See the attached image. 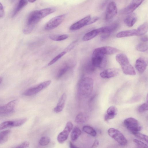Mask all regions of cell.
Wrapping results in <instances>:
<instances>
[{
	"instance_id": "d590c367",
	"label": "cell",
	"mask_w": 148,
	"mask_h": 148,
	"mask_svg": "<svg viewBox=\"0 0 148 148\" xmlns=\"http://www.w3.org/2000/svg\"><path fill=\"white\" fill-rule=\"evenodd\" d=\"M50 142V138L47 136H43L40 139L39 144L42 146H45L49 144Z\"/></svg>"
},
{
	"instance_id": "8d00e7d4",
	"label": "cell",
	"mask_w": 148,
	"mask_h": 148,
	"mask_svg": "<svg viewBox=\"0 0 148 148\" xmlns=\"http://www.w3.org/2000/svg\"><path fill=\"white\" fill-rule=\"evenodd\" d=\"M133 141L138 147L145 148L148 147L147 144L137 139H134Z\"/></svg>"
},
{
	"instance_id": "6da1fadb",
	"label": "cell",
	"mask_w": 148,
	"mask_h": 148,
	"mask_svg": "<svg viewBox=\"0 0 148 148\" xmlns=\"http://www.w3.org/2000/svg\"><path fill=\"white\" fill-rule=\"evenodd\" d=\"M93 79L89 77H85L80 80L78 87V93L82 97L86 98L91 94L93 87Z\"/></svg>"
},
{
	"instance_id": "2e32d148",
	"label": "cell",
	"mask_w": 148,
	"mask_h": 148,
	"mask_svg": "<svg viewBox=\"0 0 148 148\" xmlns=\"http://www.w3.org/2000/svg\"><path fill=\"white\" fill-rule=\"evenodd\" d=\"M147 65V60L145 58L143 57L138 58L135 64V68L140 73H143L144 72Z\"/></svg>"
},
{
	"instance_id": "484cf974",
	"label": "cell",
	"mask_w": 148,
	"mask_h": 148,
	"mask_svg": "<svg viewBox=\"0 0 148 148\" xmlns=\"http://www.w3.org/2000/svg\"><path fill=\"white\" fill-rule=\"evenodd\" d=\"M99 33L97 29L93 30L86 34L83 36L82 40L84 41L90 40L97 36Z\"/></svg>"
},
{
	"instance_id": "60d3db41",
	"label": "cell",
	"mask_w": 148,
	"mask_h": 148,
	"mask_svg": "<svg viewBox=\"0 0 148 148\" xmlns=\"http://www.w3.org/2000/svg\"><path fill=\"white\" fill-rule=\"evenodd\" d=\"M76 43V41H75L70 44L68 47L66 49V50L67 51L72 49L75 46Z\"/></svg>"
},
{
	"instance_id": "7c38bea8",
	"label": "cell",
	"mask_w": 148,
	"mask_h": 148,
	"mask_svg": "<svg viewBox=\"0 0 148 148\" xmlns=\"http://www.w3.org/2000/svg\"><path fill=\"white\" fill-rule=\"evenodd\" d=\"M144 0H132L129 5L120 12L122 14H129L132 12L139 7Z\"/></svg>"
},
{
	"instance_id": "ac0fdd59",
	"label": "cell",
	"mask_w": 148,
	"mask_h": 148,
	"mask_svg": "<svg viewBox=\"0 0 148 148\" xmlns=\"http://www.w3.org/2000/svg\"><path fill=\"white\" fill-rule=\"evenodd\" d=\"M119 24L117 23L112 24L109 25L104 26L97 29L99 34H110L113 32L118 28Z\"/></svg>"
},
{
	"instance_id": "8992f818",
	"label": "cell",
	"mask_w": 148,
	"mask_h": 148,
	"mask_svg": "<svg viewBox=\"0 0 148 148\" xmlns=\"http://www.w3.org/2000/svg\"><path fill=\"white\" fill-rule=\"evenodd\" d=\"M123 123L126 128L132 134L139 132L142 129L138 121L133 118L129 117L125 119Z\"/></svg>"
},
{
	"instance_id": "ee69618b",
	"label": "cell",
	"mask_w": 148,
	"mask_h": 148,
	"mask_svg": "<svg viewBox=\"0 0 148 148\" xmlns=\"http://www.w3.org/2000/svg\"><path fill=\"white\" fill-rule=\"evenodd\" d=\"M141 40L142 42H147L148 41V37L147 36H144L142 37L141 38Z\"/></svg>"
},
{
	"instance_id": "f35d334b",
	"label": "cell",
	"mask_w": 148,
	"mask_h": 148,
	"mask_svg": "<svg viewBox=\"0 0 148 148\" xmlns=\"http://www.w3.org/2000/svg\"><path fill=\"white\" fill-rule=\"evenodd\" d=\"M29 145V142L27 141L24 142L21 144L16 147V148H26L28 147Z\"/></svg>"
},
{
	"instance_id": "f1b7e54d",
	"label": "cell",
	"mask_w": 148,
	"mask_h": 148,
	"mask_svg": "<svg viewBox=\"0 0 148 148\" xmlns=\"http://www.w3.org/2000/svg\"><path fill=\"white\" fill-rule=\"evenodd\" d=\"M11 132L10 130H6L0 132V144L7 141Z\"/></svg>"
},
{
	"instance_id": "f546056e",
	"label": "cell",
	"mask_w": 148,
	"mask_h": 148,
	"mask_svg": "<svg viewBox=\"0 0 148 148\" xmlns=\"http://www.w3.org/2000/svg\"><path fill=\"white\" fill-rule=\"evenodd\" d=\"M81 131L79 128L75 127L73 129L71 134V138L72 141H76L81 135Z\"/></svg>"
},
{
	"instance_id": "52a82bcc",
	"label": "cell",
	"mask_w": 148,
	"mask_h": 148,
	"mask_svg": "<svg viewBox=\"0 0 148 148\" xmlns=\"http://www.w3.org/2000/svg\"><path fill=\"white\" fill-rule=\"evenodd\" d=\"M51 82V81L49 80L40 83L26 90L24 92L23 95L27 96L35 95L49 86Z\"/></svg>"
},
{
	"instance_id": "cb8c5ba5",
	"label": "cell",
	"mask_w": 148,
	"mask_h": 148,
	"mask_svg": "<svg viewBox=\"0 0 148 148\" xmlns=\"http://www.w3.org/2000/svg\"><path fill=\"white\" fill-rule=\"evenodd\" d=\"M89 116L86 113L80 112L76 116L75 121L78 124H81L85 123L88 119Z\"/></svg>"
},
{
	"instance_id": "ffe728a7",
	"label": "cell",
	"mask_w": 148,
	"mask_h": 148,
	"mask_svg": "<svg viewBox=\"0 0 148 148\" xmlns=\"http://www.w3.org/2000/svg\"><path fill=\"white\" fill-rule=\"evenodd\" d=\"M19 126V122L18 120L8 121H4L0 124V130L12 127Z\"/></svg>"
},
{
	"instance_id": "ab89813d",
	"label": "cell",
	"mask_w": 148,
	"mask_h": 148,
	"mask_svg": "<svg viewBox=\"0 0 148 148\" xmlns=\"http://www.w3.org/2000/svg\"><path fill=\"white\" fill-rule=\"evenodd\" d=\"M99 19V18L97 16H95L91 18L89 21L87 25L93 23L97 21Z\"/></svg>"
},
{
	"instance_id": "4316f807",
	"label": "cell",
	"mask_w": 148,
	"mask_h": 148,
	"mask_svg": "<svg viewBox=\"0 0 148 148\" xmlns=\"http://www.w3.org/2000/svg\"><path fill=\"white\" fill-rule=\"evenodd\" d=\"M27 3V0H20L13 12L12 16H14L22 9L26 6Z\"/></svg>"
},
{
	"instance_id": "d6a6232c",
	"label": "cell",
	"mask_w": 148,
	"mask_h": 148,
	"mask_svg": "<svg viewBox=\"0 0 148 148\" xmlns=\"http://www.w3.org/2000/svg\"><path fill=\"white\" fill-rule=\"evenodd\" d=\"M147 42H143L138 44L136 47L137 50L140 52H145L148 49V44Z\"/></svg>"
},
{
	"instance_id": "ba28073f",
	"label": "cell",
	"mask_w": 148,
	"mask_h": 148,
	"mask_svg": "<svg viewBox=\"0 0 148 148\" xmlns=\"http://www.w3.org/2000/svg\"><path fill=\"white\" fill-rule=\"evenodd\" d=\"M66 16V14H63L52 18L46 24L44 29L46 30H49L57 27L63 22Z\"/></svg>"
},
{
	"instance_id": "b9f144b4",
	"label": "cell",
	"mask_w": 148,
	"mask_h": 148,
	"mask_svg": "<svg viewBox=\"0 0 148 148\" xmlns=\"http://www.w3.org/2000/svg\"><path fill=\"white\" fill-rule=\"evenodd\" d=\"M4 14V11L3 6L0 3V18L2 17Z\"/></svg>"
},
{
	"instance_id": "e575fe53",
	"label": "cell",
	"mask_w": 148,
	"mask_h": 148,
	"mask_svg": "<svg viewBox=\"0 0 148 148\" xmlns=\"http://www.w3.org/2000/svg\"><path fill=\"white\" fill-rule=\"evenodd\" d=\"M137 138L144 141L147 144L148 143V136L144 134L140 133L139 132H135L133 134Z\"/></svg>"
},
{
	"instance_id": "7bdbcfd3",
	"label": "cell",
	"mask_w": 148,
	"mask_h": 148,
	"mask_svg": "<svg viewBox=\"0 0 148 148\" xmlns=\"http://www.w3.org/2000/svg\"><path fill=\"white\" fill-rule=\"evenodd\" d=\"M99 144V142L97 140H95L94 142L93 145L91 147L96 148L97 147Z\"/></svg>"
},
{
	"instance_id": "e0dca14e",
	"label": "cell",
	"mask_w": 148,
	"mask_h": 148,
	"mask_svg": "<svg viewBox=\"0 0 148 148\" xmlns=\"http://www.w3.org/2000/svg\"><path fill=\"white\" fill-rule=\"evenodd\" d=\"M94 50L105 55L114 54L119 51V50L116 48L108 46L98 47Z\"/></svg>"
},
{
	"instance_id": "7dc6e473",
	"label": "cell",
	"mask_w": 148,
	"mask_h": 148,
	"mask_svg": "<svg viewBox=\"0 0 148 148\" xmlns=\"http://www.w3.org/2000/svg\"><path fill=\"white\" fill-rule=\"evenodd\" d=\"M2 77H0V84L1 83L2 81Z\"/></svg>"
},
{
	"instance_id": "3957f363",
	"label": "cell",
	"mask_w": 148,
	"mask_h": 148,
	"mask_svg": "<svg viewBox=\"0 0 148 148\" xmlns=\"http://www.w3.org/2000/svg\"><path fill=\"white\" fill-rule=\"evenodd\" d=\"M41 19L39 14V10H35L31 12L27 17L26 27L23 30V33L25 34L30 33L35 25Z\"/></svg>"
},
{
	"instance_id": "5bb4252c",
	"label": "cell",
	"mask_w": 148,
	"mask_h": 148,
	"mask_svg": "<svg viewBox=\"0 0 148 148\" xmlns=\"http://www.w3.org/2000/svg\"><path fill=\"white\" fill-rule=\"evenodd\" d=\"M17 102V99L13 100L5 105L0 106V114L12 112L14 111Z\"/></svg>"
},
{
	"instance_id": "bcb514c9",
	"label": "cell",
	"mask_w": 148,
	"mask_h": 148,
	"mask_svg": "<svg viewBox=\"0 0 148 148\" xmlns=\"http://www.w3.org/2000/svg\"><path fill=\"white\" fill-rule=\"evenodd\" d=\"M36 0H27V1L31 3H33Z\"/></svg>"
},
{
	"instance_id": "d4e9b609",
	"label": "cell",
	"mask_w": 148,
	"mask_h": 148,
	"mask_svg": "<svg viewBox=\"0 0 148 148\" xmlns=\"http://www.w3.org/2000/svg\"><path fill=\"white\" fill-rule=\"evenodd\" d=\"M56 9L55 8L50 7L42 9L39 10V14L41 19L49 14L55 12Z\"/></svg>"
},
{
	"instance_id": "30bf717a",
	"label": "cell",
	"mask_w": 148,
	"mask_h": 148,
	"mask_svg": "<svg viewBox=\"0 0 148 148\" xmlns=\"http://www.w3.org/2000/svg\"><path fill=\"white\" fill-rule=\"evenodd\" d=\"M117 7L115 3L113 1L110 2L108 5L105 13V20L107 21H111L116 14Z\"/></svg>"
},
{
	"instance_id": "277c9868",
	"label": "cell",
	"mask_w": 148,
	"mask_h": 148,
	"mask_svg": "<svg viewBox=\"0 0 148 148\" xmlns=\"http://www.w3.org/2000/svg\"><path fill=\"white\" fill-rule=\"evenodd\" d=\"M106 62L105 55L94 51L91 58L92 66L99 68H103L106 66Z\"/></svg>"
},
{
	"instance_id": "1f68e13d",
	"label": "cell",
	"mask_w": 148,
	"mask_h": 148,
	"mask_svg": "<svg viewBox=\"0 0 148 148\" xmlns=\"http://www.w3.org/2000/svg\"><path fill=\"white\" fill-rule=\"evenodd\" d=\"M82 130L86 133L92 136H95L97 134L96 132L94 129L89 126H84L82 128Z\"/></svg>"
},
{
	"instance_id": "8fae6325",
	"label": "cell",
	"mask_w": 148,
	"mask_h": 148,
	"mask_svg": "<svg viewBox=\"0 0 148 148\" xmlns=\"http://www.w3.org/2000/svg\"><path fill=\"white\" fill-rule=\"evenodd\" d=\"M74 63L72 62H67L62 64L58 69L55 75L57 79L61 78L65 75L73 66Z\"/></svg>"
},
{
	"instance_id": "603a6c76",
	"label": "cell",
	"mask_w": 148,
	"mask_h": 148,
	"mask_svg": "<svg viewBox=\"0 0 148 148\" xmlns=\"http://www.w3.org/2000/svg\"><path fill=\"white\" fill-rule=\"evenodd\" d=\"M134 36H138L137 29H133L122 31L118 33L116 36L118 38H120Z\"/></svg>"
},
{
	"instance_id": "44dd1931",
	"label": "cell",
	"mask_w": 148,
	"mask_h": 148,
	"mask_svg": "<svg viewBox=\"0 0 148 148\" xmlns=\"http://www.w3.org/2000/svg\"><path fill=\"white\" fill-rule=\"evenodd\" d=\"M137 20V17L134 13H131L127 16L124 20L125 24L129 27H132Z\"/></svg>"
},
{
	"instance_id": "4dcf8cb0",
	"label": "cell",
	"mask_w": 148,
	"mask_h": 148,
	"mask_svg": "<svg viewBox=\"0 0 148 148\" xmlns=\"http://www.w3.org/2000/svg\"><path fill=\"white\" fill-rule=\"evenodd\" d=\"M69 35L68 34H64L61 35H51L49 36V38L51 40L55 41H60L64 40L68 38Z\"/></svg>"
},
{
	"instance_id": "83f0119b",
	"label": "cell",
	"mask_w": 148,
	"mask_h": 148,
	"mask_svg": "<svg viewBox=\"0 0 148 148\" xmlns=\"http://www.w3.org/2000/svg\"><path fill=\"white\" fill-rule=\"evenodd\" d=\"M138 36H142L145 34L148 30V24L145 22L140 25L137 29Z\"/></svg>"
},
{
	"instance_id": "4fadbf2b",
	"label": "cell",
	"mask_w": 148,
	"mask_h": 148,
	"mask_svg": "<svg viewBox=\"0 0 148 148\" xmlns=\"http://www.w3.org/2000/svg\"><path fill=\"white\" fill-rule=\"evenodd\" d=\"M91 18L90 15H88L73 24L70 27L71 30L74 31L78 30L87 24Z\"/></svg>"
},
{
	"instance_id": "74e56055",
	"label": "cell",
	"mask_w": 148,
	"mask_h": 148,
	"mask_svg": "<svg viewBox=\"0 0 148 148\" xmlns=\"http://www.w3.org/2000/svg\"><path fill=\"white\" fill-rule=\"evenodd\" d=\"M148 103H145L139 106L138 109V111L140 113L144 112L148 110Z\"/></svg>"
},
{
	"instance_id": "7402d4cb",
	"label": "cell",
	"mask_w": 148,
	"mask_h": 148,
	"mask_svg": "<svg viewBox=\"0 0 148 148\" xmlns=\"http://www.w3.org/2000/svg\"><path fill=\"white\" fill-rule=\"evenodd\" d=\"M117 113V109L114 106L109 107L107 110L105 116L104 120L107 121L114 118Z\"/></svg>"
},
{
	"instance_id": "f6af8a7d",
	"label": "cell",
	"mask_w": 148,
	"mask_h": 148,
	"mask_svg": "<svg viewBox=\"0 0 148 148\" xmlns=\"http://www.w3.org/2000/svg\"><path fill=\"white\" fill-rule=\"evenodd\" d=\"M69 146L71 148H76L77 147H76L75 145H74L71 142L69 143Z\"/></svg>"
},
{
	"instance_id": "9c48e42d",
	"label": "cell",
	"mask_w": 148,
	"mask_h": 148,
	"mask_svg": "<svg viewBox=\"0 0 148 148\" xmlns=\"http://www.w3.org/2000/svg\"><path fill=\"white\" fill-rule=\"evenodd\" d=\"M73 127L72 123L70 121L67 122L64 130L58 136L57 139L59 143H63L67 139L69 134Z\"/></svg>"
},
{
	"instance_id": "7a4b0ae2",
	"label": "cell",
	"mask_w": 148,
	"mask_h": 148,
	"mask_svg": "<svg viewBox=\"0 0 148 148\" xmlns=\"http://www.w3.org/2000/svg\"><path fill=\"white\" fill-rule=\"evenodd\" d=\"M116 58L121 66L123 73L126 75H134L136 74L133 67L130 64L127 56L121 53L117 55Z\"/></svg>"
},
{
	"instance_id": "836d02e7",
	"label": "cell",
	"mask_w": 148,
	"mask_h": 148,
	"mask_svg": "<svg viewBox=\"0 0 148 148\" xmlns=\"http://www.w3.org/2000/svg\"><path fill=\"white\" fill-rule=\"evenodd\" d=\"M66 53V51H63L58 54L49 62L48 64V65L50 66L53 64L65 55Z\"/></svg>"
},
{
	"instance_id": "9a60e30c",
	"label": "cell",
	"mask_w": 148,
	"mask_h": 148,
	"mask_svg": "<svg viewBox=\"0 0 148 148\" xmlns=\"http://www.w3.org/2000/svg\"><path fill=\"white\" fill-rule=\"evenodd\" d=\"M119 71V70L116 68H109L101 73L100 75L103 78L108 79L117 76Z\"/></svg>"
},
{
	"instance_id": "5b68a950",
	"label": "cell",
	"mask_w": 148,
	"mask_h": 148,
	"mask_svg": "<svg viewBox=\"0 0 148 148\" xmlns=\"http://www.w3.org/2000/svg\"><path fill=\"white\" fill-rule=\"evenodd\" d=\"M108 135L120 145L125 146L127 144L126 138L118 130L111 128L108 130Z\"/></svg>"
},
{
	"instance_id": "d6986e66",
	"label": "cell",
	"mask_w": 148,
	"mask_h": 148,
	"mask_svg": "<svg viewBox=\"0 0 148 148\" xmlns=\"http://www.w3.org/2000/svg\"><path fill=\"white\" fill-rule=\"evenodd\" d=\"M66 95L63 93L60 98L56 106L54 108V111L56 113H59L63 110L66 103Z\"/></svg>"
}]
</instances>
